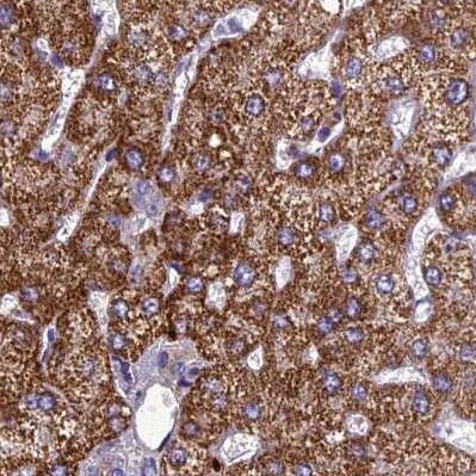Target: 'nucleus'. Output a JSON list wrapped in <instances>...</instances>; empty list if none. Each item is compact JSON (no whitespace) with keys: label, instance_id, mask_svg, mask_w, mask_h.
I'll return each mask as SVG.
<instances>
[{"label":"nucleus","instance_id":"1","mask_svg":"<svg viewBox=\"0 0 476 476\" xmlns=\"http://www.w3.org/2000/svg\"><path fill=\"white\" fill-rule=\"evenodd\" d=\"M64 381L68 396L74 401L91 402L108 383L104 352L101 346H85L67 361L64 370Z\"/></svg>","mask_w":476,"mask_h":476},{"label":"nucleus","instance_id":"2","mask_svg":"<svg viewBox=\"0 0 476 476\" xmlns=\"http://www.w3.org/2000/svg\"><path fill=\"white\" fill-rule=\"evenodd\" d=\"M418 79L407 49L387 59L383 64L374 62L367 84L370 93L386 101L400 97Z\"/></svg>","mask_w":476,"mask_h":476},{"label":"nucleus","instance_id":"3","mask_svg":"<svg viewBox=\"0 0 476 476\" xmlns=\"http://www.w3.org/2000/svg\"><path fill=\"white\" fill-rule=\"evenodd\" d=\"M459 65L475 58V13H459L451 18L449 28L434 40Z\"/></svg>","mask_w":476,"mask_h":476},{"label":"nucleus","instance_id":"4","mask_svg":"<svg viewBox=\"0 0 476 476\" xmlns=\"http://www.w3.org/2000/svg\"><path fill=\"white\" fill-rule=\"evenodd\" d=\"M372 65V56L369 55L361 36H351L346 40L338 59V66L341 79L350 90L356 91L365 86Z\"/></svg>","mask_w":476,"mask_h":476},{"label":"nucleus","instance_id":"5","mask_svg":"<svg viewBox=\"0 0 476 476\" xmlns=\"http://www.w3.org/2000/svg\"><path fill=\"white\" fill-rule=\"evenodd\" d=\"M427 0H375L370 11L382 24L383 29L400 27L418 17Z\"/></svg>","mask_w":476,"mask_h":476},{"label":"nucleus","instance_id":"6","mask_svg":"<svg viewBox=\"0 0 476 476\" xmlns=\"http://www.w3.org/2000/svg\"><path fill=\"white\" fill-rule=\"evenodd\" d=\"M130 411L122 398H105L101 402L92 426L101 436L108 438L120 433L128 426Z\"/></svg>","mask_w":476,"mask_h":476},{"label":"nucleus","instance_id":"7","mask_svg":"<svg viewBox=\"0 0 476 476\" xmlns=\"http://www.w3.org/2000/svg\"><path fill=\"white\" fill-rule=\"evenodd\" d=\"M322 161L317 158L298 160L291 168L290 178L297 186L312 187L322 182Z\"/></svg>","mask_w":476,"mask_h":476},{"label":"nucleus","instance_id":"8","mask_svg":"<svg viewBox=\"0 0 476 476\" xmlns=\"http://www.w3.org/2000/svg\"><path fill=\"white\" fill-rule=\"evenodd\" d=\"M197 457V452L193 448L185 445H173L165 455V462L169 469L175 470L176 474H191L194 461Z\"/></svg>","mask_w":476,"mask_h":476},{"label":"nucleus","instance_id":"9","mask_svg":"<svg viewBox=\"0 0 476 476\" xmlns=\"http://www.w3.org/2000/svg\"><path fill=\"white\" fill-rule=\"evenodd\" d=\"M453 16H455V14H452L449 10L437 5L430 7V9L426 11V25L427 28H429L431 34L433 35L434 40L444 34L446 29L449 28L450 22H451V18Z\"/></svg>","mask_w":476,"mask_h":476},{"label":"nucleus","instance_id":"10","mask_svg":"<svg viewBox=\"0 0 476 476\" xmlns=\"http://www.w3.org/2000/svg\"><path fill=\"white\" fill-rule=\"evenodd\" d=\"M20 11L14 0H0V31L12 30L18 23Z\"/></svg>","mask_w":476,"mask_h":476},{"label":"nucleus","instance_id":"11","mask_svg":"<svg viewBox=\"0 0 476 476\" xmlns=\"http://www.w3.org/2000/svg\"><path fill=\"white\" fill-rule=\"evenodd\" d=\"M127 71L130 83L134 84L135 86L146 88L153 85L154 73L147 64L134 62V64H130Z\"/></svg>","mask_w":476,"mask_h":476},{"label":"nucleus","instance_id":"12","mask_svg":"<svg viewBox=\"0 0 476 476\" xmlns=\"http://www.w3.org/2000/svg\"><path fill=\"white\" fill-rule=\"evenodd\" d=\"M462 195V187H449L445 191H443L441 194V196L438 198V205L439 209L442 210L443 213L445 214H451L455 212V210L459 208L460 201L463 197H461Z\"/></svg>","mask_w":476,"mask_h":476},{"label":"nucleus","instance_id":"13","mask_svg":"<svg viewBox=\"0 0 476 476\" xmlns=\"http://www.w3.org/2000/svg\"><path fill=\"white\" fill-rule=\"evenodd\" d=\"M233 279L237 285L241 288H250L257 279V272L249 263H240L234 269Z\"/></svg>","mask_w":476,"mask_h":476},{"label":"nucleus","instance_id":"14","mask_svg":"<svg viewBox=\"0 0 476 476\" xmlns=\"http://www.w3.org/2000/svg\"><path fill=\"white\" fill-rule=\"evenodd\" d=\"M128 42L136 50H147L150 43V32L142 25L132 28L128 34Z\"/></svg>","mask_w":476,"mask_h":476},{"label":"nucleus","instance_id":"15","mask_svg":"<svg viewBox=\"0 0 476 476\" xmlns=\"http://www.w3.org/2000/svg\"><path fill=\"white\" fill-rule=\"evenodd\" d=\"M386 222L387 219L385 214L376 208L368 210L363 219L364 226L369 231H382L386 226Z\"/></svg>","mask_w":476,"mask_h":476},{"label":"nucleus","instance_id":"16","mask_svg":"<svg viewBox=\"0 0 476 476\" xmlns=\"http://www.w3.org/2000/svg\"><path fill=\"white\" fill-rule=\"evenodd\" d=\"M153 193V186L148 180H138L132 186V202L138 205H143L148 202V197Z\"/></svg>","mask_w":476,"mask_h":476},{"label":"nucleus","instance_id":"17","mask_svg":"<svg viewBox=\"0 0 476 476\" xmlns=\"http://www.w3.org/2000/svg\"><path fill=\"white\" fill-rule=\"evenodd\" d=\"M18 90L17 79L12 75H7L0 80V102L9 103L12 101Z\"/></svg>","mask_w":476,"mask_h":476},{"label":"nucleus","instance_id":"18","mask_svg":"<svg viewBox=\"0 0 476 476\" xmlns=\"http://www.w3.org/2000/svg\"><path fill=\"white\" fill-rule=\"evenodd\" d=\"M335 214H337V212H335V206L331 201L323 199V201H320L317 203L316 216L320 222L325 224L332 223L335 220Z\"/></svg>","mask_w":476,"mask_h":476},{"label":"nucleus","instance_id":"19","mask_svg":"<svg viewBox=\"0 0 476 476\" xmlns=\"http://www.w3.org/2000/svg\"><path fill=\"white\" fill-rule=\"evenodd\" d=\"M234 189L241 196H249V194L253 189V178L252 176L246 172H239L235 175L233 179Z\"/></svg>","mask_w":476,"mask_h":476},{"label":"nucleus","instance_id":"20","mask_svg":"<svg viewBox=\"0 0 476 476\" xmlns=\"http://www.w3.org/2000/svg\"><path fill=\"white\" fill-rule=\"evenodd\" d=\"M412 408L415 413L420 415H425L430 412L431 402L430 397L423 390H416L412 398Z\"/></svg>","mask_w":476,"mask_h":476},{"label":"nucleus","instance_id":"21","mask_svg":"<svg viewBox=\"0 0 476 476\" xmlns=\"http://www.w3.org/2000/svg\"><path fill=\"white\" fill-rule=\"evenodd\" d=\"M377 249L371 240H364L357 247V258L361 263H370L375 259Z\"/></svg>","mask_w":476,"mask_h":476},{"label":"nucleus","instance_id":"22","mask_svg":"<svg viewBox=\"0 0 476 476\" xmlns=\"http://www.w3.org/2000/svg\"><path fill=\"white\" fill-rule=\"evenodd\" d=\"M191 22L195 27L198 28H206L212 24L213 22V14L210 11L204 6L196 7L191 13Z\"/></svg>","mask_w":476,"mask_h":476},{"label":"nucleus","instance_id":"23","mask_svg":"<svg viewBox=\"0 0 476 476\" xmlns=\"http://www.w3.org/2000/svg\"><path fill=\"white\" fill-rule=\"evenodd\" d=\"M297 233L291 226H282L278 228L277 233H276V239H277L278 245L283 247H289L296 241Z\"/></svg>","mask_w":476,"mask_h":476},{"label":"nucleus","instance_id":"24","mask_svg":"<svg viewBox=\"0 0 476 476\" xmlns=\"http://www.w3.org/2000/svg\"><path fill=\"white\" fill-rule=\"evenodd\" d=\"M124 161L129 168L140 169L143 167V165H145L146 159L141 150L138 148H130L127 150V153H125Z\"/></svg>","mask_w":476,"mask_h":476},{"label":"nucleus","instance_id":"25","mask_svg":"<svg viewBox=\"0 0 476 476\" xmlns=\"http://www.w3.org/2000/svg\"><path fill=\"white\" fill-rule=\"evenodd\" d=\"M110 312H111V315L113 317L123 321L127 319L128 315H130V306H129V302L124 300V298H116L111 303Z\"/></svg>","mask_w":476,"mask_h":476},{"label":"nucleus","instance_id":"26","mask_svg":"<svg viewBox=\"0 0 476 476\" xmlns=\"http://www.w3.org/2000/svg\"><path fill=\"white\" fill-rule=\"evenodd\" d=\"M96 86L98 87V90L101 92L111 93V92H115L117 90L119 85H117V81L113 78V75L109 74V73H103V74L98 75V78L96 79Z\"/></svg>","mask_w":476,"mask_h":476},{"label":"nucleus","instance_id":"27","mask_svg":"<svg viewBox=\"0 0 476 476\" xmlns=\"http://www.w3.org/2000/svg\"><path fill=\"white\" fill-rule=\"evenodd\" d=\"M322 385L328 394H335L340 390L342 382L335 372H326L322 377Z\"/></svg>","mask_w":476,"mask_h":476},{"label":"nucleus","instance_id":"28","mask_svg":"<svg viewBox=\"0 0 476 476\" xmlns=\"http://www.w3.org/2000/svg\"><path fill=\"white\" fill-rule=\"evenodd\" d=\"M193 166L196 172L205 173L212 168L213 159L208 153H204V152L197 153L193 160Z\"/></svg>","mask_w":476,"mask_h":476},{"label":"nucleus","instance_id":"29","mask_svg":"<svg viewBox=\"0 0 476 476\" xmlns=\"http://www.w3.org/2000/svg\"><path fill=\"white\" fill-rule=\"evenodd\" d=\"M432 385L434 389L439 393H449L451 392L453 383L451 378L445 374H436L432 378Z\"/></svg>","mask_w":476,"mask_h":476},{"label":"nucleus","instance_id":"30","mask_svg":"<svg viewBox=\"0 0 476 476\" xmlns=\"http://www.w3.org/2000/svg\"><path fill=\"white\" fill-rule=\"evenodd\" d=\"M241 413H242V416L246 420H250V422H256V420L260 418L261 408L257 402L251 401L242 406Z\"/></svg>","mask_w":476,"mask_h":476},{"label":"nucleus","instance_id":"31","mask_svg":"<svg viewBox=\"0 0 476 476\" xmlns=\"http://www.w3.org/2000/svg\"><path fill=\"white\" fill-rule=\"evenodd\" d=\"M376 289L381 295H388L392 293L394 290V285H395V282H394L393 277L390 275H382L376 279L375 282Z\"/></svg>","mask_w":476,"mask_h":476},{"label":"nucleus","instance_id":"32","mask_svg":"<svg viewBox=\"0 0 476 476\" xmlns=\"http://www.w3.org/2000/svg\"><path fill=\"white\" fill-rule=\"evenodd\" d=\"M442 271L436 266H427L424 269V279L431 287H438L442 282Z\"/></svg>","mask_w":476,"mask_h":476},{"label":"nucleus","instance_id":"33","mask_svg":"<svg viewBox=\"0 0 476 476\" xmlns=\"http://www.w3.org/2000/svg\"><path fill=\"white\" fill-rule=\"evenodd\" d=\"M159 301L156 297H148L141 302V312L143 316L153 317L159 313Z\"/></svg>","mask_w":476,"mask_h":476},{"label":"nucleus","instance_id":"34","mask_svg":"<svg viewBox=\"0 0 476 476\" xmlns=\"http://www.w3.org/2000/svg\"><path fill=\"white\" fill-rule=\"evenodd\" d=\"M17 124L13 120H4L0 122V136L5 140H11L16 135Z\"/></svg>","mask_w":476,"mask_h":476},{"label":"nucleus","instance_id":"35","mask_svg":"<svg viewBox=\"0 0 476 476\" xmlns=\"http://www.w3.org/2000/svg\"><path fill=\"white\" fill-rule=\"evenodd\" d=\"M167 34L172 41L179 42L187 37V29L182 24H172L167 29Z\"/></svg>","mask_w":476,"mask_h":476},{"label":"nucleus","instance_id":"36","mask_svg":"<svg viewBox=\"0 0 476 476\" xmlns=\"http://www.w3.org/2000/svg\"><path fill=\"white\" fill-rule=\"evenodd\" d=\"M344 339L349 344H359L364 339L363 330L358 327H350L344 331Z\"/></svg>","mask_w":476,"mask_h":476},{"label":"nucleus","instance_id":"37","mask_svg":"<svg viewBox=\"0 0 476 476\" xmlns=\"http://www.w3.org/2000/svg\"><path fill=\"white\" fill-rule=\"evenodd\" d=\"M199 432H201V427H199L198 424L194 420H190V422H186L184 424L182 427V437L185 439H195L198 437Z\"/></svg>","mask_w":476,"mask_h":476},{"label":"nucleus","instance_id":"38","mask_svg":"<svg viewBox=\"0 0 476 476\" xmlns=\"http://www.w3.org/2000/svg\"><path fill=\"white\" fill-rule=\"evenodd\" d=\"M361 312V306L356 297H350L345 304V314L351 319H356Z\"/></svg>","mask_w":476,"mask_h":476},{"label":"nucleus","instance_id":"39","mask_svg":"<svg viewBox=\"0 0 476 476\" xmlns=\"http://www.w3.org/2000/svg\"><path fill=\"white\" fill-rule=\"evenodd\" d=\"M427 349H429L427 342L424 340V339H418V340H415L412 344L411 353L412 356L415 358H424L427 353Z\"/></svg>","mask_w":476,"mask_h":476},{"label":"nucleus","instance_id":"40","mask_svg":"<svg viewBox=\"0 0 476 476\" xmlns=\"http://www.w3.org/2000/svg\"><path fill=\"white\" fill-rule=\"evenodd\" d=\"M224 27H226L227 31L231 32V34H239V32L243 31V24L238 17L228 18V20L226 21V24H224Z\"/></svg>","mask_w":476,"mask_h":476},{"label":"nucleus","instance_id":"41","mask_svg":"<svg viewBox=\"0 0 476 476\" xmlns=\"http://www.w3.org/2000/svg\"><path fill=\"white\" fill-rule=\"evenodd\" d=\"M459 2L460 0H434V5L444 7V9L449 10L452 14H459L462 13L460 11Z\"/></svg>","mask_w":476,"mask_h":476},{"label":"nucleus","instance_id":"42","mask_svg":"<svg viewBox=\"0 0 476 476\" xmlns=\"http://www.w3.org/2000/svg\"><path fill=\"white\" fill-rule=\"evenodd\" d=\"M203 287H204V284H203V280L199 277H190L185 283V288H186L187 293H190V294L201 293V291L203 290Z\"/></svg>","mask_w":476,"mask_h":476},{"label":"nucleus","instance_id":"43","mask_svg":"<svg viewBox=\"0 0 476 476\" xmlns=\"http://www.w3.org/2000/svg\"><path fill=\"white\" fill-rule=\"evenodd\" d=\"M169 80V77L167 74V72L161 69V71H158L157 73H154V79H153V85L158 88H165L167 86Z\"/></svg>","mask_w":476,"mask_h":476},{"label":"nucleus","instance_id":"44","mask_svg":"<svg viewBox=\"0 0 476 476\" xmlns=\"http://www.w3.org/2000/svg\"><path fill=\"white\" fill-rule=\"evenodd\" d=\"M316 327H317V330H319V332H321V333L327 334V333H331V332L333 331L334 322L328 316L321 317V319L317 321Z\"/></svg>","mask_w":476,"mask_h":476},{"label":"nucleus","instance_id":"45","mask_svg":"<svg viewBox=\"0 0 476 476\" xmlns=\"http://www.w3.org/2000/svg\"><path fill=\"white\" fill-rule=\"evenodd\" d=\"M367 395H368V390L363 385H360V383H357V385H355L352 387L351 396H352L353 400L364 401L365 398H367Z\"/></svg>","mask_w":476,"mask_h":476},{"label":"nucleus","instance_id":"46","mask_svg":"<svg viewBox=\"0 0 476 476\" xmlns=\"http://www.w3.org/2000/svg\"><path fill=\"white\" fill-rule=\"evenodd\" d=\"M158 176L162 182L171 183L172 180L176 178V171H175V168L169 167V166H165V167H162L160 171H159Z\"/></svg>","mask_w":476,"mask_h":476},{"label":"nucleus","instance_id":"47","mask_svg":"<svg viewBox=\"0 0 476 476\" xmlns=\"http://www.w3.org/2000/svg\"><path fill=\"white\" fill-rule=\"evenodd\" d=\"M460 358L462 361H474L475 359V349L471 345H466L461 349Z\"/></svg>","mask_w":476,"mask_h":476},{"label":"nucleus","instance_id":"48","mask_svg":"<svg viewBox=\"0 0 476 476\" xmlns=\"http://www.w3.org/2000/svg\"><path fill=\"white\" fill-rule=\"evenodd\" d=\"M341 277H342V280H344L345 283L352 284L357 279L358 274H357V271L355 270V269L349 268V269H345L344 272H342Z\"/></svg>","mask_w":476,"mask_h":476},{"label":"nucleus","instance_id":"49","mask_svg":"<svg viewBox=\"0 0 476 476\" xmlns=\"http://www.w3.org/2000/svg\"><path fill=\"white\" fill-rule=\"evenodd\" d=\"M159 209H160V206H159L158 198H152L150 201L148 199V202H147V213H148L149 216H157L159 214Z\"/></svg>","mask_w":476,"mask_h":476},{"label":"nucleus","instance_id":"50","mask_svg":"<svg viewBox=\"0 0 476 476\" xmlns=\"http://www.w3.org/2000/svg\"><path fill=\"white\" fill-rule=\"evenodd\" d=\"M143 475H154L157 474L156 462L153 459H147L143 463Z\"/></svg>","mask_w":476,"mask_h":476},{"label":"nucleus","instance_id":"51","mask_svg":"<svg viewBox=\"0 0 476 476\" xmlns=\"http://www.w3.org/2000/svg\"><path fill=\"white\" fill-rule=\"evenodd\" d=\"M283 471L284 468L279 462H271L269 463L266 467V473L271 475H280L283 474Z\"/></svg>","mask_w":476,"mask_h":476},{"label":"nucleus","instance_id":"52","mask_svg":"<svg viewBox=\"0 0 476 476\" xmlns=\"http://www.w3.org/2000/svg\"><path fill=\"white\" fill-rule=\"evenodd\" d=\"M121 374L125 382L131 383L132 378H131V374H130V367H129V364L125 363V361H122L121 363Z\"/></svg>","mask_w":476,"mask_h":476},{"label":"nucleus","instance_id":"53","mask_svg":"<svg viewBox=\"0 0 476 476\" xmlns=\"http://www.w3.org/2000/svg\"><path fill=\"white\" fill-rule=\"evenodd\" d=\"M295 474L300 475V476L312 475L313 470H312V468L308 466V464L301 463V464H298V466H296V468H295Z\"/></svg>","mask_w":476,"mask_h":476},{"label":"nucleus","instance_id":"54","mask_svg":"<svg viewBox=\"0 0 476 476\" xmlns=\"http://www.w3.org/2000/svg\"><path fill=\"white\" fill-rule=\"evenodd\" d=\"M328 317H330V319L333 321V322H338V321H340L341 320V317H342V313L341 311L339 308L337 307H334V308H332L330 313H328Z\"/></svg>","mask_w":476,"mask_h":476},{"label":"nucleus","instance_id":"55","mask_svg":"<svg viewBox=\"0 0 476 476\" xmlns=\"http://www.w3.org/2000/svg\"><path fill=\"white\" fill-rule=\"evenodd\" d=\"M330 135H331V129L328 127H322L317 130V139H319L320 141H325V140H327L328 138H330Z\"/></svg>","mask_w":476,"mask_h":476},{"label":"nucleus","instance_id":"56","mask_svg":"<svg viewBox=\"0 0 476 476\" xmlns=\"http://www.w3.org/2000/svg\"><path fill=\"white\" fill-rule=\"evenodd\" d=\"M50 61L55 67H62L64 66V61H62V58L59 54H53L50 56Z\"/></svg>","mask_w":476,"mask_h":476},{"label":"nucleus","instance_id":"57","mask_svg":"<svg viewBox=\"0 0 476 476\" xmlns=\"http://www.w3.org/2000/svg\"><path fill=\"white\" fill-rule=\"evenodd\" d=\"M274 323H275V326H277V327H285L287 326V319L282 315H278V316L275 317Z\"/></svg>","mask_w":476,"mask_h":476},{"label":"nucleus","instance_id":"58","mask_svg":"<svg viewBox=\"0 0 476 476\" xmlns=\"http://www.w3.org/2000/svg\"><path fill=\"white\" fill-rule=\"evenodd\" d=\"M166 363H168V353L167 352H162L159 356V365L160 367H165Z\"/></svg>","mask_w":476,"mask_h":476},{"label":"nucleus","instance_id":"59","mask_svg":"<svg viewBox=\"0 0 476 476\" xmlns=\"http://www.w3.org/2000/svg\"><path fill=\"white\" fill-rule=\"evenodd\" d=\"M48 339H49V342H54V339H55L54 330H49V332H48Z\"/></svg>","mask_w":476,"mask_h":476},{"label":"nucleus","instance_id":"60","mask_svg":"<svg viewBox=\"0 0 476 476\" xmlns=\"http://www.w3.org/2000/svg\"><path fill=\"white\" fill-rule=\"evenodd\" d=\"M3 184H4V180H3V177L0 176V190H2V187H3Z\"/></svg>","mask_w":476,"mask_h":476}]
</instances>
